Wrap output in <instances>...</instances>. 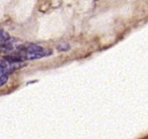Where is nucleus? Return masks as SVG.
Returning a JSON list of instances; mask_svg holds the SVG:
<instances>
[{"label":"nucleus","instance_id":"1","mask_svg":"<svg viewBox=\"0 0 148 139\" xmlns=\"http://www.w3.org/2000/svg\"><path fill=\"white\" fill-rule=\"evenodd\" d=\"M10 39L6 42L0 43V54H8L13 52L14 50L13 41H10Z\"/></svg>","mask_w":148,"mask_h":139},{"label":"nucleus","instance_id":"2","mask_svg":"<svg viewBox=\"0 0 148 139\" xmlns=\"http://www.w3.org/2000/svg\"><path fill=\"white\" fill-rule=\"evenodd\" d=\"M10 39V36L9 33L5 32L3 30H0V42L1 43H4L8 41Z\"/></svg>","mask_w":148,"mask_h":139},{"label":"nucleus","instance_id":"4","mask_svg":"<svg viewBox=\"0 0 148 139\" xmlns=\"http://www.w3.org/2000/svg\"><path fill=\"white\" fill-rule=\"evenodd\" d=\"M7 73H10L7 70L4 69V68H2V67H0V76L3 75H7Z\"/></svg>","mask_w":148,"mask_h":139},{"label":"nucleus","instance_id":"3","mask_svg":"<svg viewBox=\"0 0 148 139\" xmlns=\"http://www.w3.org/2000/svg\"><path fill=\"white\" fill-rule=\"evenodd\" d=\"M8 81V76L7 75H3L0 76V87L4 85Z\"/></svg>","mask_w":148,"mask_h":139}]
</instances>
